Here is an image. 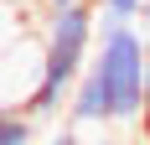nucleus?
<instances>
[{
	"label": "nucleus",
	"mask_w": 150,
	"mask_h": 145,
	"mask_svg": "<svg viewBox=\"0 0 150 145\" xmlns=\"http://www.w3.org/2000/svg\"><path fill=\"white\" fill-rule=\"evenodd\" d=\"M145 36L140 26H98L88 72L67 99V124H129L145 109Z\"/></svg>",
	"instance_id": "obj_1"
},
{
	"label": "nucleus",
	"mask_w": 150,
	"mask_h": 145,
	"mask_svg": "<svg viewBox=\"0 0 150 145\" xmlns=\"http://www.w3.org/2000/svg\"><path fill=\"white\" fill-rule=\"evenodd\" d=\"M93 42H98V11L93 5H73V11H47L42 21V62H36V83L21 99L31 119H52L67 109L78 78L88 72Z\"/></svg>",
	"instance_id": "obj_2"
},
{
	"label": "nucleus",
	"mask_w": 150,
	"mask_h": 145,
	"mask_svg": "<svg viewBox=\"0 0 150 145\" xmlns=\"http://www.w3.org/2000/svg\"><path fill=\"white\" fill-rule=\"evenodd\" d=\"M36 140V119L21 104H0V145H31Z\"/></svg>",
	"instance_id": "obj_3"
},
{
	"label": "nucleus",
	"mask_w": 150,
	"mask_h": 145,
	"mask_svg": "<svg viewBox=\"0 0 150 145\" xmlns=\"http://www.w3.org/2000/svg\"><path fill=\"white\" fill-rule=\"evenodd\" d=\"M93 11H98V26H135L145 0H93Z\"/></svg>",
	"instance_id": "obj_4"
},
{
	"label": "nucleus",
	"mask_w": 150,
	"mask_h": 145,
	"mask_svg": "<svg viewBox=\"0 0 150 145\" xmlns=\"http://www.w3.org/2000/svg\"><path fill=\"white\" fill-rule=\"evenodd\" d=\"M140 145H150V62H145V109H140Z\"/></svg>",
	"instance_id": "obj_5"
},
{
	"label": "nucleus",
	"mask_w": 150,
	"mask_h": 145,
	"mask_svg": "<svg viewBox=\"0 0 150 145\" xmlns=\"http://www.w3.org/2000/svg\"><path fill=\"white\" fill-rule=\"evenodd\" d=\"M47 145H83V140H78V130H73V124H67V130H57V135H52V140H47Z\"/></svg>",
	"instance_id": "obj_6"
},
{
	"label": "nucleus",
	"mask_w": 150,
	"mask_h": 145,
	"mask_svg": "<svg viewBox=\"0 0 150 145\" xmlns=\"http://www.w3.org/2000/svg\"><path fill=\"white\" fill-rule=\"evenodd\" d=\"M47 11H73V5H93V0H42Z\"/></svg>",
	"instance_id": "obj_7"
},
{
	"label": "nucleus",
	"mask_w": 150,
	"mask_h": 145,
	"mask_svg": "<svg viewBox=\"0 0 150 145\" xmlns=\"http://www.w3.org/2000/svg\"><path fill=\"white\" fill-rule=\"evenodd\" d=\"M140 21H145V26H140V36H145V52H150V0H145V11H140Z\"/></svg>",
	"instance_id": "obj_8"
}]
</instances>
